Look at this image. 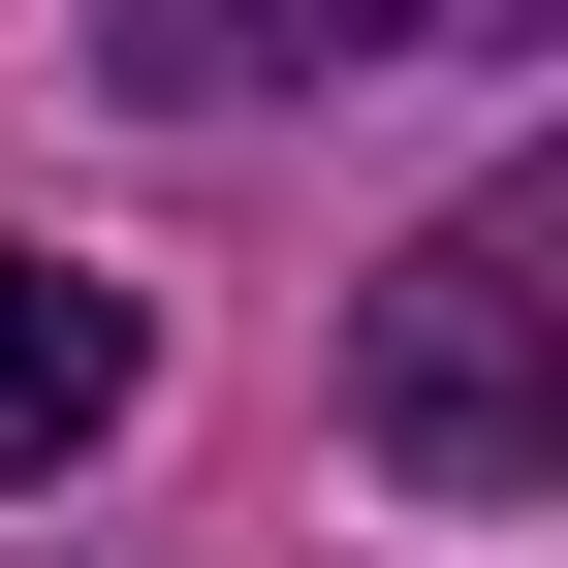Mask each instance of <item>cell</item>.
<instances>
[{
  "label": "cell",
  "mask_w": 568,
  "mask_h": 568,
  "mask_svg": "<svg viewBox=\"0 0 568 568\" xmlns=\"http://www.w3.org/2000/svg\"><path fill=\"white\" fill-rule=\"evenodd\" d=\"M347 443L410 506H568V190L506 159L474 222L379 253V347H347Z\"/></svg>",
  "instance_id": "1"
},
{
  "label": "cell",
  "mask_w": 568,
  "mask_h": 568,
  "mask_svg": "<svg viewBox=\"0 0 568 568\" xmlns=\"http://www.w3.org/2000/svg\"><path fill=\"white\" fill-rule=\"evenodd\" d=\"M443 32H537V0H126V95H347V63H443Z\"/></svg>",
  "instance_id": "2"
},
{
  "label": "cell",
  "mask_w": 568,
  "mask_h": 568,
  "mask_svg": "<svg viewBox=\"0 0 568 568\" xmlns=\"http://www.w3.org/2000/svg\"><path fill=\"white\" fill-rule=\"evenodd\" d=\"M126 379H159V316H126V284H63V253H0V474H95Z\"/></svg>",
  "instance_id": "3"
}]
</instances>
